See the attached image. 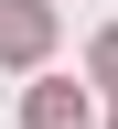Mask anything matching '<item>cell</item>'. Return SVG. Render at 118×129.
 I'll list each match as a JSON object with an SVG mask.
<instances>
[{"mask_svg":"<svg viewBox=\"0 0 118 129\" xmlns=\"http://www.w3.org/2000/svg\"><path fill=\"white\" fill-rule=\"evenodd\" d=\"M0 54H43V0H0Z\"/></svg>","mask_w":118,"mask_h":129,"instance_id":"obj_1","label":"cell"},{"mask_svg":"<svg viewBox=\"0 0 118 129\" xmlns=\"http://www.w3.org/2000/svg\"><path fill=\"white\" fill-rule=\"evenodd\" d=\"M97 75H107V86H118V32H107V43H97Z\"/></svg>","mask_w":118,"mask_h":129,"instance_id":"obj_3","label":"cell"},{"mask_svg":"<svg viewBox=\"0 0 118 129\" xmlns=\"http://www.w3.org/2000/svg\"><path fill=\"white\" fill-rule=\"evenodd\" d=\"M32 129H86V97L75 86H32Z\"/></svg>","mask_w":118,"mask_h":129,"instance_id":"obj_2","label":"cell"}]
</instances>
